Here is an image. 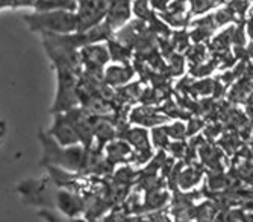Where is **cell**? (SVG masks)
Wrapping results in <instances>:
<instances>
[{"label": "cell", "mask_w": 253, "mask_h": 222, "mask_svg": "<svg viewBox=\"0 0 253 222\" xmlns=\"http://www.w3.org/2000/svg\"><path fill=\"white\" fill-rule=\"evenodd\" d=\"M21 201L28 206L55 210L70 218H81L85 213V198L82 193L59 187L50 176L29 178L17 186Z\"/></svg>", "instance_id": "obj_1"}, {"label": "cell", "mask_w": 253, "mask_h": 222, "mask_svg": "<svg viewBox=\"0 0 253 222\" xmlns=\"http://www.w3.org/2000/svg\"><path fill=\"white\" fill-rule=\"evenodd\" d=\"M38 139L42 149L40 166L42 167L55 166L68 172L84 175L86 166V157H88V149L84 145L62 146L47 131L42 129L38 132Z\"/></svg>", "instance_id": "obj_2"}, {"label": "cell", "mask_w": 253, "mask_h": 222, "mask_svg": "<svg viewBox=\"0 0 253 222\" xmlns=\"http://www.w3.org/2000/svg\"><path fill=\"white\" fill-rule=\"evenodd\" d=\"M23 21L32 32L40 34L41 37L78 32V15L73 11H34L31 14L23 15Z\"/></svg>", "instance_id": "obj_3"}, {"label": "cell", "mask_w": 253, "mask_h": 222, "mask_svg": "<svg viewBox=\"0 0 253 222\" xmlns=\"http://www.w3.org/2000/svg\"><path fill=\"white\" fill-rule=\"evenodd\" d=\"M82 73L72 72V70H58L56 72V96L52 105V114L55 113H65V111L76 108L81 105L79 102V79Z\"/></svg>", "instance_id": "obj_4"}, {"label": "cell", "mask_w": 253, "mask_h": 222, "mask_svg": "<svg viewBox=\"0 0 253 222\" xmlns=\"http://www.w3.org/2000/svg\"><path fill=\"white\" fill-rule=\"evenodd\" d=\"M112 0H78V32H85L100 25Z\"/></svg>", "instance_id": "obj_5"}, {"label": "cell", "mask_w": 253, "mask_h": 222, "mask_svg": "<svg viewBox=\"0 0 253 222\" xmlns=\"http://www.w3.org/2000/svg\"><path fill=\"white\" fill-rule=\"evenodd\" d=\"M81 55V62H82V69L86 73H93V75H103L105 65L109 62V52L108 46L103 43H94V44H88L84 46L79 51Z\"/></svg>", "instance_id": "obj_6"}, {"label": "cell", "mask_w": 253, "mask_h": 222, "mask_svg": "<svg viewBox=\"0 0 253 222\" xmlns=\"http://www.w3.org/2000/svg\"><path fill=\"white\" fill-rule=\"evenodd\" d=\"M49 134L62 146H75L81 145V139L72 122L68 120L65 113H55L52 126L49 128Z\"/></svg>", "instance_id": "obj_7"}, {"label": "cell", "mask_w": 253, "mask_h": 222, "mask_svg": "<svg viewBox=\"0 0 253 222\" xmlns=\"http://www.w3.org/2000/svg\"><path fill=\"white\" fill-rule=\"evenodd\" d=\"M132 146L125 139H114L103 148L105 159L108 165L114 169L117 165H129L132 157Z\"/></svg>", "instance_id": "obj_8"}, {"label": "cell", "mask_w": 253, "mask_h": 222, "mask_svg": "<svg viewBox=\"0 0 253 222\" xmlns=\"http://www.w3.org/2000/svg\"><path fill=\"white\" fill-rule=\"evenodd\" d=\"M130 14H132L130 0H112L103 21L116 32L117 29L123 28L127 23Z\"/></svg>", "instance_id": "obj_9"}, {"label": "cell", "mask_w": 253, "mask_h": 222, "mask_svg": "<svg viewBox=\"0 0 253 222\" xmlns=\"http://www.w3.org/2000/svg\"><path fill=\"white\" fill-rule=\"evenodd\" d=\"M167 116L159 114L156 108H153L152 105H141V107H136L130 111L129 114V122L135 123L138 126H158V125H163L167 122Z\"/></svg>", "instance_id": "obj_10"}, {"label": "cell", "mask_w": 253, "mask_h": 222, "mask_svg": "<svg viewBox=\"0 0 253 222\" xmlns=\"http://www.w3.org/2000/svg\"><path fill=\"white\" fill-rule=\"evenodd\" d=\"M135 69L132 64H114L103 70V81L109 87H123L129 84Z\"/></svg>", "instance_id": "obj_11"}, {"label": "cell", "mask_w": 253, "mask_h": 222, "mask_svg": "<svg viewBox=\"0 0 253 222\" xmlns=\"http://www.w3.org/2000/svg\"><path fill=\"white\" fill-rule=\"evenodd\" d=\"M203 166L202 165H188L187 167H183L177 176V186L182 189V190H190V189H194L203 176Z\"/></svg>", "instance_id": "obj_12"}, {"label": "cell", "mask_w": 253, "mask_h": 222, "mask_svg": "<svg viewBox=\"0 0 253 222\" xmlns=\"http://www.w3.org/2000/svg\"><path fill=\"white\" fill-rule=\"evenodd\" d=\"M199 155L203 162V166L211 169L212 172H221V159H223V152L211 145V143H203L199 148Z\"/></svg>", "instance_id": "obj_13"}, {"label": "cell", "mask_w": 253, "mask_h": 222, "mask_svg": "<svg viewBox=\"0 0 253 222\" xmlns=\"http://www.w3.org/2000/svg\"><path fill=\"white\" fill-rule=\"evenodd\" d=\"M169 199H170L169 192L161 187L147 190L144 193V210H149V212L161 210L169 203Z\"/></svg>", "instance_id": "obj_14"}, {"label": "cell", "mask_w": 253, "mask_h": 222, "mask_svg": "<svg viewBox=\"0 0 253 222\" xmlns=\"http://www.w3.org/2000/svg\"><path fill=\"white\" fill-rule=\"evenodd\" d=\"M106 46H108L109 58L112 61H116L117 64H129V61L132 58V49L130 48H127L126 44L120 43L114 37L106 41Z\"/></svg>", "instance_id": "obj_15"}, {"label": "cell", "mask_w": 253, "mask_h": 222, "mask_svg": "<svg viewBox=\"0 0 253 222\" xmlns=\"http://www.w3.org/2000/svg\"><path fill=\"white\" fill-rule=\"evenodd\" d=\"M136 178V172L132 169L130 165H125V166H120L114 170L112 173V184L117 186V187H126L129 189L130 184H133Z\"/></svg>", "instance_id": "obj_16"}, {"label": "cell", "mask_w": 253, "mask_h": 222, "mask_svg": "<svg viewBox=\"0 0 253 222\" xmlns=\"http://www.w3.org/2000/svg\"><path fill=\"white\" fill-rule=\"evenodd\" d=\"M38 216L45 222H91L86 218H70V216L62 215L59 212L47 210V209H41L38 212Z\"/></svg>", "instance_id": "obj_17"}, {"label": "cell", "mask_w": 253, "mask_h": 222, "mask_svg": "<svg viewBox=\"0 0 253 222\" xmlns=\"http://www.w3.org/2000/svg\"><path fill=\"white\" fill-rule=\"evenodd\" d=\"M150 2L149 0H135L133 2V14L138 17V20L143 21H150L153 17H156V14L150 9Z\"/></svg>", "instance_id": "obj_18"}, {"label": "cell", "mask_w": 253, "mask_h": 222, "mask_svg": "<svg viewBox=\"0 0 253 222\" xmlns=\"http://www.w3.org/2000/svg\"><path fill=\"white\" fill-rule=\"evenodd\" d=\"M217 212L212 203H203L194 209V218L197 219V222H212Z\"/></svg>", "instance_id": "obj_19"}, {"label": "cell", "mask_w": 253, "mask_h": 222, "mask_svg": "<svg viewBox=\"0 0 253 222\" xmlns=\"http://www.w3.org/2000/svg\"><path fill=\"white\" fill-rule=\"evenodd\" d=\"M152 140H153V145L156 148H159V151H164V149H169V132H167V128L166 126H155L152 129Z\"/></svg>", "instance_id": "obj_20"}, {"label": "cell", "mask_w": 253, "mask_h": 222, "mask_svg": "<svg viewBox=\"0 0 253 222\" xmlns=\"http://www.w3.org/2000/svg\"><path fill=\"white\" fill-rule=\"evenodd\" d=\"M215 84H217V81H214V79H203V81H199V82H193L190 93L197 95V96L211 95L215 90Z\"/></svg>", "instance_id": "obj_21"}, {"label": "cell", "mask_w": 253, "mask_h": 222, "mask_svg": "<svg viewBox=\"0 0 253 222\" xmlns=\"http://www.w3.org/2000/svg\"><path fill=\"white\" fill-rule=\"evenodd\" d=\"M183 67H185V59L180 54H173L169 58V65H167V75L169 76H177L182 75Z\"/></svg>", "instance_id": "obj_22"}, {"label": "cell", "mask_w": 253, "mask_h": 222, "mask_svg": "<svg viewBox=\"0 0 253 222\" xmlns=\"http://www.w3.org/2000/svg\"><path fill=\"white\" fill-rule=\"evenodd\" d=\"M240 145H241V139H240V136L237 134L235 131L227 132V134H224L221 137V140H220V146L226 152H235V151H238Z\"/></svg>", "instance_id": "obj_23"}, {"label": "cell", "mask_w": 253, "mask_h": 222, "mask_svg": "<svg viewBox=\"0 0 253 222\" xmlns=\"http://www.w3.org/2000/svg\"><path fill=\"white\" fill-rule=\"evenodd\" d=\"M217 67V61L215 59H211L208 62H200V64H194L191 65L190 69V73L193 76H197V78H202V76H206V75H211Z\"/></svg>", "instance_id": "obj_24"}, {"label": "cell", "mask_w": 253, "mask_h": 222, "mask_svg": "<svg viewBox=\"0 0 253 222\" xmlns=\"http://www.w3.org/2000/svg\"><path fill=\"white\" fill-rule=\"evenodd\" d=\"M190 2H191V14H202L221 3L220 0H190Z\"/></svg>", "instance_id": "obj_25"}, {"label": "cell", "mask_w": 253, "mask_h": 222, "mask_svg": "<svg viewBox=\"0 0 253 222\" xmlns=\"http://www.w3.org/2000/svg\"><path fill=\"white\" fill-rule=\"evenodd\" d=\"M171 43L174 49L177 51H187L190 49V34H187L185 31H179V32H174L173 34V38H171Z\"/></svg>", "instance_id": "obj_26"}, {"label": "cell", "mask_w": 253, "mask_h": 222, "mask_svg": "<svg viewBox=\"0 0 253 222\" xmlns=\"http://www.w3.org/2000/svg\"><path fill=\"white\" fill-rule=\"evenodd\" d=\"M167 132H169V137L174 139V140H183L187 137V126L180 123V122H174L170 126H166Z\"/></svg>", "instance_id": "obj_27"}, {"label": "cell", "mask_w": 253, "mask_h": 222, "mask_svg": "<svg viewBox=\"0 0 253 222\" xmlns=\"http://www.w3.org/2000/svg\"><path fill=\"white\" fill-rule=\"evenodd\" d=\"M188 59L191 61V65L194 64H200L205 61V55H206V48L202 46V44H196L191 49H188Z\"/></svg>", "instance_id": "obj_28"}, {"label": "cell", "mask_w": 253, "mask_h": 222, "mask_svg": "<svg viewBox=\"0 0 253 222\" xmlns=\"http://www.w3.org/2000/svg\"><path fill=\"white\" fill-rule=\"evenodd\" d=\"M187 149H188V145L183 143L182 140H176V142L169 145V151L171 152V155L174 159H182V160L185 159Z\"/></svg>", "instance_id": "obj_29"}, {"label": "cell", "mask_w": 253, "mask_h": 222, "mask_svg": "<svg viewBox=\"0 0 253 222\" xmlns=\"http://www.w3.org/2000/svg\"><path fill=\"white\" fill-rule=\"evenodd\" d=\"M214 18H215L217 26H221V25L227 23V21L235 20V18H237V15H235V12H234L231 8L227 6V8H224V9L217 11V12H215V15H214Z\"/></svg>", "instance_id": "obj_30"}, {"label": "cell", "mask_w": 253, "mask_h": 222, "mask_svg": "<svg viewBox=\"0 0 253 222\" xmlns=\"http://www.w3.org/2000/svg\"><path fill=\"white\" fill-rule=\"evenodd\" d=\"M229 8H231L235 12V15L243 17L246 14L247 8H249V2H247V0H231Z\"/></svg>", "instance_id": "obj_31"}, {"label": "cell", "mask_w": 253, "mask_h": 222, "mask_svg": "<svg viewBox=\"0 0 253 222\" xmlns=\"http://www.w3.org/2000/svg\"><path fill=\"white\" fill-rule=\"evenodd\" d=\"M205 126V122L202 120V119H190V123H188V126H187V136H196L197 132L202 129Z\"/></svg>", "instance_id": "obj_32"}, {"label": "cell", "mask_w": 253, "mask_h": 222, "mask_svg": "<svg viewBox=\"0 0 253 222\" xmlns=\"http://www.w3.org/2000/svg\"><path fill=\"white\" fill-rule=\"evenodd\" d=\"M149 221L150 222H170L169 215L163 210H155L149 215Z\"/></svg>", "instance_id": "obj_33"}, {"label": "cell", "mask_w": 253, "mask_h": 222, "mask_svg": "<svg viewBox=\"0 0 253 222\" xmlns=\"http://www.w3.org/2000/svg\"><path fill=\"white\" fill-rule=\"evenodd\" d=\"M220 132H221V125H217V123H212V125L205 128V136L208 137L210 140L215 139L220 134Z\"/></svg>", "instance_id": "obj_34"}, {"label": "cell", "mask_w": 253, "mask_h": 222, "mask_svg": "<svg viewBox=\"0 0 253 222\" xmlns=\"http://www.w3.org/2000/svg\"><path fill=\"white\" fill-rule=\"evenodd\" d=\"M169 2H170V0H150V5H152L155 9L166 11V8H167Z\"/></svg>", "instance_id": "obj_35"}, {"label": "cell", "mask_w": 253, "mask_h": 222, "mask_svg": "<svg viewBox=\"0 0 253 222\" xmlns=\"http://www.w3.org/2000/svg\"><path fill=\"white\" fill-rule=\"evenodd\" d=\"M246 113L249 114V119L253 120V93L246 99Z\"/></svg>", "instance_id": "obj_36"}, {"label": "cell", "mask_w": 253, "mask_h": 222, "mask_svg": "<svg viewBox=\"0 0 253 222\" xmlns=\"http://www.w3.org/2000/svg\"><path fill=\"white\" fill-rule=\"evenodd\" d=\"M5 131H6V125L3 120H0V140H2V137L5 136Z\"/></svg>", "instance_id": "obj_37"}, {"label": "cell", "mask_w": 253, "mask_h": 222, "mask_svg": "<svg viewBox=\"0 0 253 222\" xmlns=\"http://www.w3.org/2000/svg\"><path fill=\"white\" fill-rule=\"evenodd\" d=\"M247 55L250 56V58H253V43L249 46V49H247Z\"/></svg>", "instance_id": "obj_38"}, {"label": "cell", "mask_w": 253, "mask_h": 222, "mask_svg": "<svg viewBox=\"0 0 253 222\" xmlns=\"http://www.w3.org/2000/svg\"><path fill=\"white\" fill-rule=\"evenodd\" d=\"M252 148H253V129H252Z\"/></svg>", "instance_id": "obj_39"}, {"label": "cell", "mask_w": 253, "mask_h": 222, "mask_svg": "<svg viewBox=\"0 0 253 222\" xmlns=\"http://www.w3.org/2000/svg\"><path fill=\"white\" fill-rule=\"evenodd\" d=\"M220 2L223 3V2H229V0H220Z\"/></svg>", "instance_id": "obj_40"}, {"label": "cell", "mask_w": 253, "mask_h": 222, "mask_svg": "<svg viewBox=\"0 0 253 222\" xmlns=\"http://www.w3.org/2000/svg\"><path fill=\"white\" fill-rule=\"evenodd\" d=\"M252 162H253V154H252Z\"/></svg>", "instance_id": "obj_41"}]
</instances>
